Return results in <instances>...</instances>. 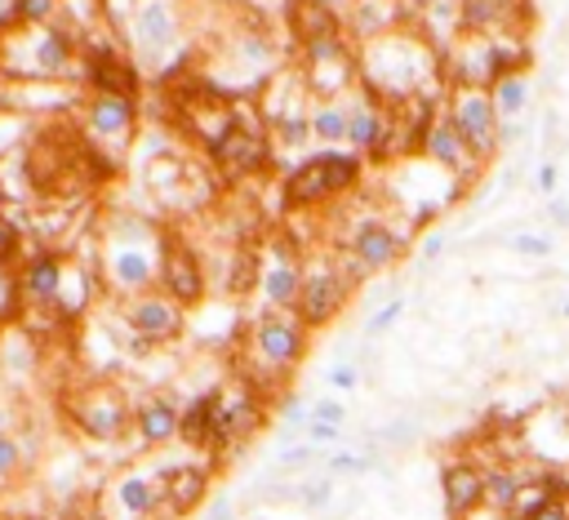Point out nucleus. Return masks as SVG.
Returning <instances> with one entry per match:
<instances>
[{
	"label": "nucleus",
	"mask_w": 569,
	"mask_h": 520,
	"mask_svg": "<svg viewBox=\"0 0 569 520\" xmlns=\"http://www.w3.org/2000/svg\"><path fill=\"white\" fill-rule=\"evenodd\" d=\"M365 71H370V85H374L379 93L409 102V98L427 93L423 80L431 76V58H427V49H423L418 41H409V36H379V41H370V49H365Z\"/></svg>",
	"instance_id": "obj_1"
},
{
	"label": "nucleus",
	"mask_w": 569,
	"mask_h": 520,
	"mask_svg": "<svg viewBox=\"0 0 569 520\" xmlns=\"http://www.w3.org/2000/svg\"><path fill=\"white\" fill-rule=\"evenodd\" d=\"M67 413H72V423L89 436V441H121L125 428L134 423V405L130 396L117 387V383H85L72 400H67Z\"/></svg>",
	"instance_id": "obj_2"
},
{
	"label": "nucleus",
	"mask_w": 569,
	"mask_h": 520,
	"mask_svg": "<svg viewBox=\"0 0 569 520\" xmlns=\"http://www.w3.org/2000/svg\"><path fill=\"white\" fill-rule=\"evenodd\" d=\"M263 428V391L250 378H237L214 391V445L209 454H227L245 445Z\"/></svg>",
	"instance_id": "obj_3"
},
{
	"label": "nucleus",
	"mask_w": 569,
	"mask_h": 520,
	"mask_svg": "<svg viewBox=\"0 0 569 520\" xmlns=\"http://www.w3.org/2000/svg\"><path fill=\"white\" fill-rule=\"evenodd\" d=\"M357 174H361V161L348 156V152H329V156L303 161V165L289 174V182H285V200L294 204V210H298V204H316V200H325V196H333V191L352 187Z\"/></svg>",
	"instance_id": "obj_4"
},
{
	"label": "nucleus",
	"mask_w": 569,
	"mask_h": 520,
	"mask_svg": "<svg viewBox=\"0 0 569 520\" xmlns=\"http://www.w3.org/2000/svg\"><path fill=\"white\" fill-rule=\"evenodd\" d=\"M165 502V480L161 472H121L111 476L102 502H98V520H156Z\"/></svg>",
	"instance_id": "obj_5"
},
{
	"label": "nucleus",
	"mask_w": 569,
	"mask_h": 520,
	"mask_svg": "<svg viewBox=\"0 0 569 520\" xmlns=\"http://www.w3.org/2000/svg\"><path fill=\"white\" fill-rule=\"evenodd\" d=\"M303 347H307V339H303V321L298 317H263L254 325V334H250V356H254V365L267 378L294 369L303 361Z\"/></svg>",
	"instance_id": "obj_6"
},
{
	"label": "nucleus",
	"mask_w": 569,
	"mask_h": 520,
	"mask_svg": "<svg viewBox=\"0 0 569 520\" xmlns=\"http://www.w3.org/2000/svg\"><path fill=\"white\" fill-rule=\"evenodd\" d=\"M449 121L459 130V139L468 143V152L481 161L499 147V112H494V98L485 89H459L453 93V108H449Z\"/></svg>",
	"instance_id": "obj_7"
},
{
	"label": "nucleus",
	"mask_w": 569,
	"mask_h": 520,
	"mask_svg": "<svg viewBox=\"0 0 569 520\" xmlns=\"http://www.w3.org/2000/svg\"><path fill=\"white\" fill-rule=\"evenodd\" d=\"M348 289H352V280L343 276V272H329V267H316V272H307L303 276V289H298V321L303 325H325V321H333L338 311H343V302H348Z\"/></svg>",
	"instance_id": "obj_8"
},
{
	"label": "nucleus",
	"mask_w": 569,
	"mask_h": 520,
	"mask_svg": "<svg viewBox=\"0 0 569 520\" xmlns=\"http://www.w3.org/2000/svg\"><path fill=\"white\" fill-rule=\"evenodd\" d=\"M125 321H130V330L143 339V347H152V343H169V339H178L183 334V302H174L169 294H139L134 302H130V311H125Z\"/></svg>",
	"instance_id": "obj_9"
},
{
	"label": "nucleus",
	"mask_w": 569,
	"mask_h": 520,
	"mask_svg": "<svg viewBox=\"0 0 569 520\" xmlns=\"http://www.w3.org/2000/svg\"><path fill=\"white\" fill-rule=\"evenodd\" d=\"M161 480H165V502H161L156 520L192 516L209 498V467L205 463H169V467H161Z\"/></svg>",
	"instance_id": "obj_10"
},
{
	"label": "nucleus",
	"mask_w": 569,
	"mask_h": 520,
	"mask_svg": "<svg viewBox=\"0 0 569 520\" xmlns=\"http://www.w3.org/2000/svg\"><path fill=\"white\" fill-rule=\"evenodd\" d=\"M440 498L449 520H468L485 507V467L472 458H453L440 467Z\"/></svg>",
	"instance_id": "obj_11"
},
{
	"label": "nucleus",
	"mask_w": 569,
	"mask_h": 520,
	"mask_svg": "<svg viewBox=\"0 0 569 520\" xmlns=\"http://www.w3.org/2000/svg\"><path fill=\"white\" fill-rule=\"evenodd\" d=\"M134 134V98L94 93L85 108V139L94 143H130Z\"/></svg>",
	"instance_id": "obj_12"
},
{
	"label": "nucleus",
	"mask_w": 569,
	"mask_h": 520,
	"mask_svg": "<svg viewBox=\"0 0 569 520\" xmlns=\"http://www.w3.org/2000/svg\"><path fill=\"white\" fill-rule=\"evenodd\" d=\"M156 276H161V263H156V254L143 250V245H117V250L107 254V280L117 285V289H125V294L152 289Z\"/></svg>",
	"instance_id": "obj_13"
},
{
	"label": "nucleus",
	"mask_w": 569,
	"mask_h": 520,
	"mask_svg": "<svg viewBox=\"0 0 569 520\" xmlns=\"http://www.w3.org/2000/svg\"><path fill=\"white\" fill-rule=\"evenodd\" d=\"M85 80L94 85V93H107V98H134V89H139V71L111 49L85 54Z\"/></svg>",
	"instance_id": "obj_14"
},
{
	"label": "nucleus",
	"mask_w": 569,
	"mask_h": 520,
	"mask_svg": "<svg viewBox=\"0 0 569 520\" xmlns=\"http://www.w3.org/2000/svg\"><path fill=\"white\" fill-rule=\"evenodd\" d=\"M161 285H165L169 298L183 302V307L205 294L200 263H196V254H192L187 245H165V254H161Z\"/></svg>",
	"instance_id": "obj_15"
},
{
	"label": "nucleus",
	"mask_w": 569,
	"mask_h": 520,
	"mask_svg": "<svg viewBox=\"0 0 569 520\" xmlns=\"http://www.w3.org/2000/svg\"><path fill=\"white\" fill-rule=\"evenodd\" d=\"M209 152H214V161H218L227 174H250V169H259V165L267 161V143H263V134H259V130H245V125L227 130Z\"/></svg>",
	"instance_id": "obj_16"
},
{
	"label": "nucleus",
	"mask_w": 569,
	"mask_h": 520,
	"mask_svg": "<svg viewBox=\"0 0 569 520\" xmlns=\"http://www.w3.org/2000/svg\"><path fill=\"white\" fill-rule=\"evenodd\" d=\"M178 423H183V409L169 400V396H147L139 409H134V428H139V441L143 445H169L178 441Z\"/></svg>",
	"instance_id": "obj_17"
},
{
	"label": "nucleus",
	"mask_w": 569,
	"mask_h": 520,
	"mask_svg": "<svg viewBox=\"0 0 569 520\" xmlns=\"http://www.w3.org/2000/svg\"><path fill=\"white\" fill-rule=\"evenodd\" d=\"M63 280H67V267L54 258V254H36V258H28V267H23V276H19V285H23V298L28 302H36V307H58V298H63Z\"/></svg>",
	"instance_id": "obj_18"
},
{
	"label": "nucleus",
	"mask_w": 569,
	"mask_h": 520,
	"mask_svg": "<svg viewBox=\"0 0 569 520\" xmlns=\"http://www.w3.org/2000/svg\"><path fill=\"white\" fill-rule=\"evenodd\" d=\"M401 250H405V236H396L387 223H365V228H357V236H352V254H357V263H361L365 272L392 267V263L401 258Z\"/></svg>",
	"instance_id": "obj_19"
},
{
	"label": "nucleus",
	"mask_w": 569,
	"mask_h": 520,
	"mask_svg": "<svg viewBox=\"0 0 569 520\" xmlns=\"http://www.w3.org/2000/svg\"><path fill=\"white\" fill-rule=\"evenodd\" d=\"M423 152H427V156H431L436 165L453 169V174H468V169H472V161H477V156L468 152V143L459 139V130H453L449 112L431 121V130H427V143H423Z\"/></svg>",
	"instance_id": "obj_20"
},
{
	"label": "nucleus",
	"mask_w": 569,
	"mask_h": 520,
	"mask_svg": "<svg viewBox=\"0 0 569 520\" xmlns=\"http://www.w3.org/2000/svg\"><path fill=\"white\" fill-rule=\"evenodd\" d=\"M178 36V10L174 0H143V10L134 14V41L143 49H161Z\"/></svg>",
	"instance_id": "obj_21"
},
{
	"label": "nucleus",
	"mask_w": 569,
	"mask_h": 520,
	"mask_svg": "<svg viewBox=\"0 0 569 520\" xmlns=\"http://www.w3.org/2000/svg\"><path fill=\"white\" fill-rule=\"evenodd\" d=\"M525 480H529V467H521V463H490L485 467V507L512 516L516 494H521Z\"/></svg>",
	"instance_id": "obj_22"
},
{
	"label": "nucleus",
	"mask_w": 569,
	"mask_h": 520,
	"mask_svg": "<svg viewBox=\"0 0 569 520\" xmlns=\"http://www.w3.org/2000/svg\"><path fill=\"white\" fill-rule=\"evenodd\" d=\"M178 441L187 450H209L214 445V391H200L183 405V423H178Z\"/></svg>",
	"instance_id": "obj_23"
},
{
	"label": "nucleus",
	"mask_w": 569,
	"mask_h": 520,
	"mask_svg": "<svg viewBox=\"0 0 569 520\" xmlns=\"http://www.w3.org/2000/svg\"><path fill=\"white\" fill-rule=\"evenodd\" d=\"M298 289H303V272L289 258L263 267V294L272 307H298Z\"/></svg>",
	"instance_id": "obj_24"
},
{
	"label": "nucleus",
	"mask_w": 569,
	"mask_h": 520,
	"mask_svg": "<svg viewBox=\"0 0 569 520\" xmlns=\"http://www.w3.org/2000/svg\"><path fill=\"white\" fill-rule=\"evenodd\" d=\"M294 23H298L303 45H307V41L338 36V14L325 5V0H298V5H294Z\"/></svg>",
	"instance_id": "obj_25"
},
{
	"label": "nucleus",
	"mask_w": 569,
	"mask_h": 520,
	"mask_svg": "<svg viewBox=\"0 0 569 520\" xmlns=\"http://www.w3.org/2000/svg\"><path fill=\"white\" fill-rule=\"evenodd\" d=\"M383 139H387V121H383V112L379 108H357L352 112V130H348V143L352 147H361V152H379L383 147Z\"/></svg>",
	"instance_id": "obj_26"
},
{
	"label": "nucleus",
	"mask_w": 569,
	"mask_h": 520,
	"mask_svg": "<svg viewBox=\"0 0 569 520\" xmlns=\"http://www.w3.org/2000/svg\"><path fill=\"white\" fill-rule=\"evenodd\" d=\"M28 467H32V450H28L19 436L0 432V494L14 489V485L23 480V472H28Z\"/></svg>",
	"instance_id": "obj_27"
},
{
	"label": "nucleus",
	"mask_w": 569,
	"mask_h": 520,
	"mask_svg": "<svg viewBox=\"0 0 569 520\" xmlns=\"http://www.w3.org/2000/svg\"><path fill=\"white\" fill-rule=\"evenodd\" d=\"M494 112H499V121H512V117H521L525 112V102H529V85H525V76L521 71H512V76H503L499 85H494Z\"/></svg>",
	"instance_id": "obj_28"
},
{
	"label": "nucleus",
	"mask_w": 569,
	"mask_h": 520,
	"mask_svg": "<svg viewBox=\"0 0 569 520\" xmlns=\"http://www.w3.org/2000/svg\"><path fill=\"white\" fill-rule=\"evenodd\" d=\"M352 130V112H343L338 102H325V108L311 117V134H320L325 143H343Z\"/></svg>",
	"instance_id": "obj_29"
},
{
	"label": "nucleus",
	"mask_w": 569,
	"mask_h": 520,
	"mask_svg": "<svg viewBox=\"0 0 569 520\" xmlns=\"http://www.w3.org/2000/svg\"><path fill=\"white\" fill-rule=\"evenodd\" d=\"M303 511H325L333 502V476H311V480H298V498H294Z\"/></svg>",
	"instance_id": "obj_30"
},
{
	"label": "nucleus",
	"mask_w": 569,
	"mask_h": 520,
	"mask_svg": "<svg viewBox=\"0 0 569 520\" xmlns=\"http://www.w3.org/2000/svg\"><path fill=\"white\" fill-rule=\"evenodd\" d=\"M311 463H320V450L307 445V441H294V445H285V450L276 454V472H281V476H294V472H303V467H311Z\"/></svg>",
	"instance_id": "obj_31"
},
{
	"label": "nucleus",
	"mask_w": 569,
	"mask_h": 520,
	"mask_svg": "<svg viewBox=\"0 0 569 520\" xmlns=\"http://www.w3.org/2000/svg\"><path fill=\"white\" fill-rule=\"evenodd\" d=\"M325 472L329 476H365V472H374V458L370 454H352V450H338V454L325 458Z\"/></svg>",
	"instance_id": "obj_32"
},
{
	"label": "nucleus",
	"mask_w": 569,
	"mask_h": 520,
	"mask_svg": "<svg viewBox=\"0 0 569 520\" xmlns=\"http://www.w3.org/2000/svg\"><path fill=\"white\" fill-rule=\"evenodd\" d=\"M58 10V0H14V19L23 27H45Z\"/></svg>",
	"instance_id": "obj_33"
},
{
	"label": "nucleus",
	"mask_w": 569,
	"mask_h": 520,
	"mask_svg": "<svg viewBox=\"0 0 569 520\" xmlns=\"http://www.w3.org/2000/svg\"><path fill=\"white\" fill-rule=\"evenodd\" d=\"M401 317H405V298H387V302L374 311V317H370V325H365V330H370V334H387Z\"/></svg>",
	"instance_id": "obj_34"
},
{
	"label": "nucleus",
	"mask_w": 569,
	"mask_h": 520,
	"mask_svg": "<svg viewBox=\"0 0 569 520\" xmlns=\"http://www.w3.org/2000/svg\"><path fill=\"white\" fill-rule=\"evenodd\" d=\"M311 419L316 423H329V428H343L348 423V405L343 400H316L311 405Z\"/></svg>",
	"instance_id": "obj_35"
},
{
	"label": "nucleus",
	"mask_w": 569,
	"mask_h": 520,
	"mask_svg": "<svg viewBox=\"0 0 569 520\" xmlns=\"http://www.w3.org/2000/svg\"><path fill=\"white\" fill-rule=\"evenodd\" d=\"M19 143H23V121L19 117H0V161H10Z\"/></svg>",
	"instance_id": "obj_36"
},
{
	"label": "nucleus",
	"mask_w": 569,
	"mask_h": 520,
	"mask_svg": "<svg viewBox=\"0 0 569 520\" xmlns=\"http://www.w3.org/2000/svg\"><path fill=\"white\" fill-rule=\"evenodd\" d=\"M414 436H418V428H414L409 419H401V423H392V428L374 432V445H409Z\"/></svg>",
	"instance_id": "obj_37"
},
{
	"label": "nucleus",
	"mask_w": 569,
	"mask_h": 520,
	"mask_svg": "<svg viewBox=\"0 0 569 520\" xmlns=\"http://www.w3.org/2000/svg\"><path fill=\"white\" fill-rule=\"evenodd\" d=\"M338 436H343V428H329V423H316V419L303 428V441H307V445H316V450L338 445Z\"/></svg>",
	"instance_id": "obj_38"
},
{
	"label": "nucleus",
	"mask_w": 569,
	"mask_h": 520,
	"mask_svg": "<svg viewBox=\"0 0 569 520\" xmlns=\"http://www.w3.org/2000/svg\"><path fill=\"white\" fill-rule=\"evenodd\" d=\"M512 250L529 254V258H543V254H551V236H512Z\"/></svg>",
	"instance_id": "obj_39"
},
{
	"label": "nucleus",
	"mask_w": 569,
	"mask_h": 520,
	"mask_svg": "<svg viewBox=\"0 0 569 520\" xmlns=\"http://www.w3.org/2000/svg\"><path fill=\"white\" fill-rule=\"evenodd\" d=\"M357 383H361V374H357V365H348V361L329 369V387H338V391H352Z\"/></svg>",
	"instance_id": "obj_40"
},
{
	"label": "nucleus",
	"mask_w": 569,
	"mask_h": 520,
	"mask_svg": "<svg viewBox=\"0 0 569 520\" xmlns=\"http://www.w3.org/2000/svg\"><path fill=\"white\" fill-rule=\"evenodd\" d=\"M232 516H237V502L232 498H214V502L200 507V520H232Z\"/></svg>",
	"instance_id": "obj_41"
},
{
	"label": "nucleus",
	"mask_w": 569,
	"mask_h": 520,
	"mask_svg": "<svg viewBox=\"0 0 569 520\" xmlns=\"http://www.w3.org/2000/svg\"><path fill=\"white\" fill-rule=\"evenodd\" d=\"M529 520H569V498H551L543 511H534Z\"/></svg>",
	"instance_id": "obj_42"
},
{
	"label": "nucleus",
	"mask_w": 569,
	"mask_h": 520,
	"mask_svg": "<svg viewBox=\"0 0 569 520\" xmlns=\"http://www.w3.org/2000/svg\"><path fill=\"white\" fill-rule=\"evenodd\" d=\"M538 187H543L547 196L556 191V165H543V169H538Z\"/></svg>",
	"instance_id": "obj_43"
},
{
	"label": "nucleus",
	"mask_w": 569,
	"mask_h": 520,
	"mask_svg": "<svg viewBox=\"0 0 569 520\" xmlns=\"http://www.w3.org/2000/svg\"><path fill=\"white\" fill-rule=\"evenodd\" d=\"M551 219H556L560 228H569V204H560V200H551Z\"/></svg>",
	"instance_id": "obj_44"
},
{
	"label": "nucleus",
	"mask_w": 569,
	"mask_h": 520,
	"mask_svg": "<svg viewBox=\"0 0 569 520\" xmlns=\"http://www.w3.org/2000/svg\"><path fill=\"white\" fill-rule=\"evenodd\" d=\"M468 520H512V516H503V511H494V507H481V511H472Z\"/></svg>",
	"instance_id": "obj_45"
},
{
	"label": "nucleus",
	"mask_w": 569,
	"mask_h": 520,
	"mask_svg": "<svg viewBox=\"0 0 569 520\" xmlns=\"http://www.w3.org/2000/svg\"><path fill=\"white\" fill-rule=\"evenodd\" d=\"M436 254H440V236H431V241L423 245V258H436Z\"/></svg>",
	"instance_id": "obj_46"
},
{
	"label": "nucleus",
	"mask_w": 569,
	"mask_h": 520,
	"mask_svg": "<svg viewBox=\"0 0 569 520\" xmlns=\"http://www.w3.org/2000/svg\"><path fill=\"white\" fill-rule=\"evenodd\" d=\"M0 520H10V516H0Z\"/></svg>",
	"instance_id": "obj_47"
}]
</instances>
